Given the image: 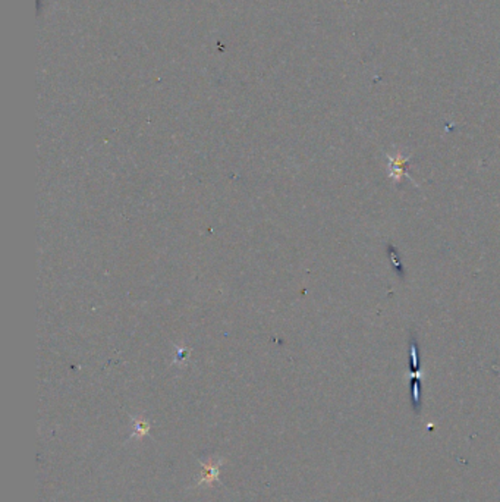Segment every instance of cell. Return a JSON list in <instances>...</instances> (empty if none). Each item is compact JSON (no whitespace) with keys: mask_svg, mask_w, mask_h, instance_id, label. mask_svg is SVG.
Returning a JSON list of instances; mask_svg holds the SVG:
<instances>
[{"mask_svg":"<svg viewBox=\"0 0 500 502\" xmlns=\"http://www.w3.org/2000/svg\"><path fill=\"white\" fill-rule=\"evenodd\" d=\"M408 162L409 157H405L402 154H396L389 157V176L392 179H395V183H402L404 178H409L408 176Z\"/></svg>","mask_w":500,"mask_h":502,"instance_id":"6da1fadb","label":"cell"},{"mask_svg":"<svg viewBox=\"0 0 500 502\" xmlns=\"http://www.w3.org/2000/svg\"><path fill=\"white\" fill-rule=\"evenodd\" d=\"M219 467H220V461H217V463L210 461L209 464H206L203 469V476H202V479L198 480V485H211L213 481L217 479Z\"/></svg>","mask_w":500,"mask_h":502,"instance_id":"7a4b0ae2","label":"cell"}]
</instances>
